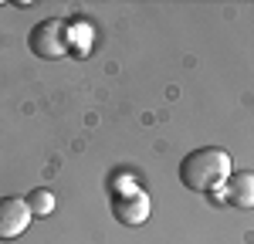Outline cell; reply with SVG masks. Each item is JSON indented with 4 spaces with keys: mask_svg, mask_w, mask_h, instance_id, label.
Here are the masks:
<instances>
[{
    "mask_svg": "<svg viewBox=\"0 0 254 244\" xmlns=\"http://www.w3.org/2000/svg\"><path fill=\"white\" fill-rule=\"evenodd\" d=\"M68 20L61 17H44L38 20L34 27H31V34H27V44H31V51L44 61H55V58H64L68 51H71V41H68Z\"/></svg>",
    "mask_w": 254,
    "mask_h": 244,
    "instance_id": "cell-2",
    "label": "cell"
},
{
    "mask_svg": "<svg viewBox=\"0 0 254 244\" xmlns=\"http://www.w3.org/2000/svg\"><path fill=\"white\" fill-rule=\"evenodd\" d=\"M231 173H234L231 153L220 146H200L193 153H187L180 163V183L193 193H207V197L220 190Z\"/></svg>",
    "mask_w": 254,
    "mask_h": 244,
    "instance_id": "cell-1",
    "label": "cell"
},
{
    "mask_svg": "<svg viewBox=\"0 0 254 244\" xmlns=\"http://www.w3.org/2000/svg\"><path fill=\"white\" fill-rule=\"evenodd\" d=\"M31 224V207L24 197H0V241H14Z\"/></svg>",
    "mask_w": 254,
    "mask_h": 244,
    "instance_id": "cell-4",
    "label": "cell"
},
{
    "mask_svg": "<svg viewBox=\"0 0 254 244\" xmlns=\"http://www.w3.org/2000/svg\"><path fill=\"white\" fill-rule=\"evenodd\" d=\"M149 210H153L149 193H146V190H139V186H136V190H129V193L112 197V217H116L122 227H139V224H146Z\"/></svg>",
    "mask_w": 254,
    "mask_h": 244,
    "instance_id": "cell-3",
    "label": "cell"
},
{
    "mask_svg": "<svg viewBox=\"0 0 254 244\" xmlns=\"http://www.w3.org/2000/svg\"><path fill=\"white\" fill-rule=\"evenodd\" d=\"M224 200L231 207H241V210H251L254 207V173L251 170H237L227 177L224 183Z\"/></svg>",
    "mask_w": 254,
    "mask_h": 244,
    "instance_id": "cell-5",
    "label": "cell"
},
{
    "mask_svg": "<svg viewBox=\"0 0 254 244\" xmlns=\"http://www.w3.org/2000/svg\"><path fill=\"white\" fill-rule=\"evenodd\" d=\"M24 200H27V207H31V217H48V214L55 210V193H51V190H44V186L31 190Z\"/></svg>",
    "mask_w": 254,
    "mask_h": 244,
    "instance_id": "cell-6",
    "label": "cell"
}]
</instances>
